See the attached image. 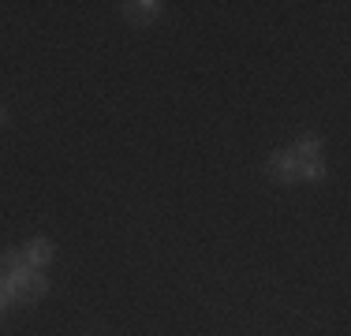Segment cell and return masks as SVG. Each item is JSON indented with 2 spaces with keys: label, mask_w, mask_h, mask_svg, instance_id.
Wrapping results in <instances>:
<instances>
[{
  "label": "cell",
  "mask_w": 351,
  "mask_h": 336,
  "mask_svg": "<svg viewBox=\"0 0 351 336\" xmlns=\"http://www.w3.org/2000/svg\"><path fill=\"white\" fill-rule=\"evenodd\" d=\"M12 123V116H8V108H0V128H8Z\"/></svg>",
  "instance_id": "9c48e42d"
},
{
  "label": "cell",
  "mask_w": 351,
  "mask_h": 336,
  "mask_svg": "<svg viewBox=\"0 0 351 336\" xmlns=\"http://www.w3.org/2000/svg\"><path fill=\"white\" fill-rule=\"evenodd\" d=\"M322 134H299L295 139V146H291V154L299 157V161H317L322 157Z\"/></svg>",
  "instance_id": "277c9868"
},
{
  "label": "cell",
  "mask_w": 351,
  "mask_h": 336,
  "mask_svg": "<svg viewBox=\"0 0 351 336\" xmlns=\"http://www.w3.org/2000/svg\"><path fill=\"white\" fill-rule=\"evenodd\" d=\"M299 176H303V180H311V183H317V180H325V176H329V168H325L322 157H317V161H299Z\"/></svg>",
  "instance_id": "8992f818"
},
{
  "label": "cell",
  "mask_w": 351,
  "mask_h": 336,
  "mask_svg": "<svg viewBox=\"0 0 351 336\" xmlns=\"http://www.w3.org/2000/svg\"><path fill=\"white\" fill-rule=\"evenodd\" d=\"M161 0H131V4H123V15H128V23H135V27H149V23L161 15Z\"/></svg>",
  "instance_id": "7a4b0ae2"
},
{
  "label": "cell",
  "mask_w": 351,
  "mask_h": 336,
  "mask_svg": "<svg viewBox=\"0 0 351 336\" xmlns=\"http://www.w3.org/2000/svg\"><path fill=\"white\" fill-rule=\"evenodd\" d=\"M265 172H269V180L291 187V183L299 180V157L291 154V149H277V154H269V161H265Z\"/></svg>",
  "instance_id": "6da1fadb"
},
{
  "label": "cell",
  "mask_w": 351,
  "mask_h": 336,
  "mask_svg": "<svg viewBox=\"0 0 351 336\" xmlns=\"http://www.w3.org/2000/svg\"><path fill=\"white\" fill-rule=\"evenodd\" d=\"M23 254H27V265L30 269H41L53 262V239H45V235H34V239L23 247Z\"/></svg>",
  "instance_id": "3957f363"
},
{
  "label": "cell",
  "mask_w": 351,
  "mask_h": 336,
  "mask_svg": "<svg viewBox=\"0 0 351 336\" xmlns=\"http://www.w3.org/2000/svg\"><path fill=\"white\" fill-rule=\"evenodd\" d=\"M49 291V280L38 273V269H30V276H27V284H23V299L19 302H34V299H41Z\"/></svg>",
  "instance_id": "5b68a950"
},
{
  "label": "cell",
  "mask_w": 351,
  "mask_h": 336,
  "mask_svg": "<svg viewBox=\"0 0 351 336\" xmlns=\"http://www.w3.org/2000/svg\"><path fill=\"white\" fill-rule=\"evenodd\" d=\"M12 307V299H8V291H4V284H0V314H4V310Z\"/></svg>",
  "instance_id": "ba28073f"
},
{
  "label": "cell",
  "mask_w": 351,
  "mask_h": 336,
  "mask_svg": "<svg viewBox=\"0 0 351 336\" xmlns=\"http://www.w3.org/2000/svg\"><path fill=\"white\" fill-rule=\"evenodd\" d=\"M15 269H27V254H23V250H4V258H0V273H15Z\"/></svg>",
  "instance_id": "52a82bcc"
}]
</instances>
